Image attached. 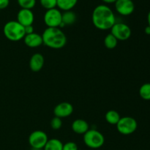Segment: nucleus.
I'll return each instance as SVG.
<instances>
[{
	"instance_id": "obj_1",
	"label": "nucleus",
	"mask_w": 150,
	"mask_h": 150,
	"mask_svg": "<svg viewBox=\"0 0 150 150\" xmlns=\"http://www.w3.org/2000/svg\"><path fill=\"white\" fill-rule=\"evenodd\" d=\"M92 23L100 30H108L116 23V18L113 10L105 4H100L92 12Z\"/></svg>"
},
{
	"instance_id": "obj_2",
	"label": "nucleus",
	"mask_w": 150,
	"mask_h": 150,
	"mask_svg": "<svg viewBox=\"0 0 150 150\" xmlns=\"http://www.w3.org/2000/svg\"><path fill=\"white\" fill-rule=\"evenodd\" d=\"M42 38L43 44L53 49L62 48L67 42V38L59 28L48 27L42 33Z\"/></svg>"
},
{
	"instance_id": "obj_3",
	"label": "nucleus",
	"mask_w": 150,
	"mask_h": 150,
	"mask_svg": "<svg viewBox=\"0 0 150 150\" xmlns=\"http://www.w3.org/2000/svg\"><path fill=\"white\" fill-rule=\"evenodd\" d=\"M4 36L9 40L19 41L25 37L24 26L18 23L17 21H10L4 24L3 28Z\"/></svg>"
},
{
	"instance_id": "obj_4",
	"label": "nucleus",
	"mask_w": 150,
	"mask_h": 150,
	"mask_svg": "<svg viewBox=\"0 0 150 150\" xmlns=\"http://www.w3.org/2000/svg\"><path fill=\"white\" fill-rule=\"evenodd\" d=\"M83 142L85 145L92 149H98L104 144L105 138L98 130H89L83 134Z\"/></svg>"
},
{
	"instance_id": "obj_5",
	"label": "nucleus",
	"mask_w": 150,
	"mask_h": 150,
	"mask_svg": "<svg viewBox=\"0 0 150 150\" xmlns=\"http://www.w3.org/2000/svg\"><path fill=\"white\" fill-rule=\"evenodd\" d=\"M138 127L136 120L131 117H121L117 124V128L119 133L122 135H130L134 133Z\"/></svg>"
},
{
	"instance_id": "obj_6",
	"label": "nucleus",
	"mask_w": 150,
	"mask_h": 150,
	"mask_svg": "<svg viewBox=\"0 0 150 150\" xmlns=\"http://www.w3.org/2000/svg\"><path fill=\"white\" fill-rule=\"evenodd\" d=\"M62 12L59 9L54 8L46 10L44 15V23L48 27L59 28L62 23Z\"/></svg>"
},
{
	"instance_id": "obj_7",
	"label": "nucleus",
	"mask_w": 150,
	"mask_h": 150,
	"mask_svg": "<svg viewBox=\"0 0 150 150\" xmlns=\"http://www.w3.org/2000/svg\"><path fill=\"white\" fill-rule=\"evenodd\" d=\"M48 141V136L42 130H35L29 135V143L32 149H43Z\"/></svg>"
},
{
	"instance_id": "obj_8",
	"label": "nucleus",
	"mask_w": 150,
	"mask_h": 150,
	"mask_svg": "<svg viewBox=\"0 0 150 150\" xmlns=\"http://www.w3.org/2000/svg\"><path fill=\"white\" fill-rule=\"evenodd\" d=\"M112 34L117 40H127L131 36V29L130 26L124 23H115L111 29Z\"/></svg>"
},
{
	"instance_id": "obj_9",
	"label": "nucleus",
	"mask_w": 150,
	"mask_h": 150,
	"mask_svg": "<svg viewBox=\"0 0 150 150\" xmlns=\"http://www.w3.org/2000/svg\"><path fill=\"white\" fill-rule=\"evenodd\" d=\"M114 4L117 12L122 16H130L135 10L134 3L132 0H117Z\"/></svg>"
},
{
	"instance_id": "obj_10",
	"label": "nucleus",
	"mask_w": 150,
	"mask_h": 150,
	"mask_svg": "<svg viewBox=\"0 0 150 150\" xmlns=\"http://www.w3.org/2000/svg\"><path fill=\"white\" fill-rule=\"evenodd\" d=\"M35 16L32 10L21 9L17 14V21L23 26H30L33 24Z\"/></svg>"
},
{
	"instance_id": "obj_11",
	"label": "nucleus",
	"mask_w": 150,
	"mask_h": 150,
	"mask_svg": "<svg viewBox=\"0 0 150 150\" xmlns=\"http://www.w3.org/2000/svg\"><path fill=\"white\" fill-rule=\"evenodd\" d=\"M73 111V107L70 103L67 102H63L58 104L54 108V114L55 117L59 118H66L72 114Z\"/></svg>"
},
{
	"instance_id": "obj_12",
	"label": "nucleus",
	"mask_w": 150,
	"mask_h": 150,
	"mask_svg": "<svg viewBox=\"0 0 150 150\" xmlns=\"http://www.w3.org/2000/svg\"><path fill=\"white\" fill-rule=\"evenodd\" d=\"M23 40L26 46L29 48H38L43 43L42 35H40L39 34L35 33V32L25 35Z\"/></svg>"
},
{
	"instance_id": "obj_13",
	"label": "nucleus",
	"mask_w": 150,
	"mask_h": 150,
	"mask_svg": "<svg viewBox=\"0 0 150 150\" xmlns=\"http://www.w3.org/2000/svg\"><path fill=\"white\" fill-rule=\"evenodd\" d=\"M44 57L40 54H35L29 61V67L33 72H39L44 65Z\"/></svg>"
},
{
	"instance_id": "obj_14",
	"label": "nucleus",
	"mask_w": 150,
	"mask_h": 150,
	"mask_svg": "<svg viewBox=\"0 0 150 150\" xmlns=\"http://www.w3.org/2000/svg\"><path fill=\"white\" fill-rule=\"evenodd\" d=\"M89 124L85 120H76L72 123V130L77 134H84L89 130Z\"/></svg>"
},
{
	"instance_id": "obj_15",
	"label": "nucleus",
	"mask_w": 150,
	"mask_h": 150,
	"mask_svg": "<svg viewBox=\"0 0 150 150\" xmlns=\"http://www.w3.org/2000/svg\"><path fill=\"white\" fill-rule=\"evenodd\" d=\"M78 0H57V5L59 10L63 11L71 10L76 5Z\"/></svg>"
},
{
	"instance_id": "obj_16",
	"label": "nucleus",
	"mask_w": 150,
	"mask_h": 150,
	"mask_svg": "<svg viewBox=\"0 0 150 150\" xmlns=\"http://www.w3.org/2000/svg\"><path fill=\"white\" fill-rule=\"evenodd\" d=\"M76 15L74 12L69 10V11H64L62 15V22L64 24V26L67 25H72L76 22Z\"/></svg>"
},
{
	"instance_id": "obj_17",
	"label": "nucleus",
	"mask_w": 150,
	"mask_h": 150,
	"mask_svg": "<svg viewBox=\"0 0 150 150\" xmlns=\"http://www.w3.org/2000/svg\"><path fill=\"white\" fill-rule=\"evenodd\" d=\"M63 144L57 139H48L46 144L44 146V150H62Z\"/></svg>"
},
{
	"instance_id": "obj_18",
	"label": "nucleus",
	"mask_w": 150,
	"mask_h": 150,
	"mask_svg": "<svg viewBox=\"0 0 150 150\" xmlns=\"http://www.w3.org/2000/svg\"><path fill=\"white\" fill-rule=\"evenodd\" d=\"M120 116L117 111L114 110H110L105 114V120L110 125H117L120 120Z\"/></svg>"
},
{
	"instance_id": "obj_19",
	"label": "nucleus",
	"mask_w": 150,
	"mask_h": 150,
	"mask_svg": "<svg viewBox=\"0 0 150 150\" xmlns=\"http://www.w3.org/2000/svg\"><path fill=\"white\" fill-rule=\"evenodd\" d=\"M117 43H118V40L117 38L112 35V34H108L105 36V39H104V45L108 49H114L117 47Z\"/></svg>"
},
{
	"instance_id": "obj_20",
	"label": "nucleus",
	"mask_w": 150,
	"mask_h": 150,
	"mask_svg": "<svg viewBox=\"0 0 150 150\" xmlns=\"http://www.w3.org/2000/svg\"><path fill=\"white\" fill-rule=\"evenodd\" d=\"M139 95L142 99L145 100H150V83L142 85L139 89Z\"/></svg>"
},
{
	"instance_id": "obj_21",
	"label": "nucleus",
	"mask_w": 150,
	"mask_h": 150,
	"mask_svg": "<svg viewBox=\"0 0 150 150\" xmlns=\"http://www.w3.org/2000/svg\"><path fill=\"white\" fill-rule=\"evenodd\" d=\"M21 9L32 10L36 4V0H17Z\"/></svg>"
},
{
	"instance_id": "obj_22",
	"label": "nucleus",
	"mask_w": 150,
	"mask_h": 150,
	"mask_svg": "<svg viewBox=\"0 0 150 150\" xmlns=\"http://www.w3.org/2000/svg\"><path fill=\"white\" fill-rule=\"evenodd\" d=\"M40 2L42 7L47 10L56 8L57 5V0H40Z\"/></svg>"
},
{
	"instance_id": "obj_23",
	"label": "nucleus",
	"mask_w": 150,
	"mask_h": 150,
	"mask_svg": "<svg viewBox=\"0 0 150 150\" xmlns=\"http://www.w3.org/2000/svg\"><path fill=\"white\" fill-rule=\"evenodd\" d=\"M51 126L54 130H59L62 126V119L57 117H54L51 121Z\"/></svg>"
},
{
	"instance_id": "obj_24",
	"label": "nucleus",
	"mask_w": 150,
	"mask_h": 150,
	"mask_svg": "<svg viewBox=\"0 0 150 150\" xmlns=\"http://www.w3.org/2000/svg\"><path fill=\"white\" fill-rule=\"evenodd\" d=\"M62 150H78V146L75 142H69L63 144Z\"/></svg>"
},
{
	"instance_id": "obj_25",
	"label": "nucleus",
	"mask_w": 150,
	"mask_h": 150,
	"mask_svg": "<svg viewBox=\"0 0 150 150\" xmlns=\"http://www.w3.org/2000/svg\"><path fill=\"white\" fill-rule=\"evenodd\" d=\"M10 0H0V10H3L8 7Z\"/></svg>"
},
{
	"instance_id": "obj_26",
	"label": "nucleus",
	"mask_w": 150,
	"mask_h": 150,
	"mask_svg": "<svg viewBox=\"0 0 150 150\" xmlns=\"http://www.w3.org/2000/svg\"><path fill=\"white\" fill-rule=\"evenodd\" d=\"M24 30H25V34H26V35H29V34L34 33L33 26H32V25H30V26H25Z\"/></svg>"
},
{
	"instance_id": "obj_27",
	"label": "nucleus",
	"mask_w": 150,
	"mask_h": 150,
	"mask_svg": "<svg viewBox=\"0 0 150 150\" xmlns=\"http://www.w3.org/2000/svg\"><path fill=\"white\" fill-rule=\"evenodd\" d=\"M102 1L105 4H113V3H115L117 0H102Z\"/></svg>"
},
{
	"instance_id": "obj_28",
	"label": "nucleus",
	"mask_w": 150,
	"mask_h": 150,
	"mask_svg": "<svg viewBox=\"0 0 150 150\" xmlns=\"http://www.w3.org/2000/svg\"><path fill=\"white\" fill-rule=\"evenodd\" d=\"M145 33L146 35H150V26H147L146 28H145Z\"/></svg>"
},
{
	"instance_id": "obj_29",
	"label": "nucleus",
	"mask_w": 150,
	"mask_h": 150,
	"mask_svg": "<svg viewBox=\"0 0 150 150\" xmlns=\"http://www.w3.org/2000/svg\"><path fill=\"white\" fill-rule=\"evenodd\" d=\"M147 21H148V26H150V11L149 12V13H148Z\"/></svg>"
}]
</instances>
